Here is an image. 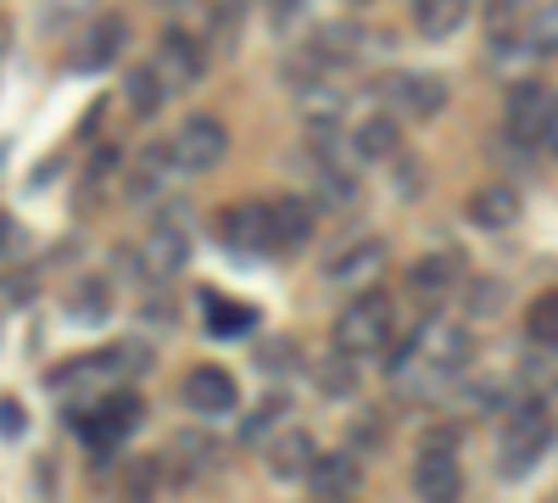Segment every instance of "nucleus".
<instances>
[{
    "label": "nucleus",
    "mask_w": 558,
    "mask_h": 503,
    "mask_svg": "<svg viewBox=\"0 0 558 503\" xmlns=\"http://www.w3.org/2000/svg\"><path fill=\"white\" fill-rule=\"evenodd\" d=\"M257 370H263V375H274V381H279V375H296V370H302V347H296L291 336L263 342V347H257Z\"/></svg>",
    "instance_id": "nucleus-30"
},
{
    "label": "nucleus",
    "mask_w": 558,
    "mask_h": 503,
    "mask_svg": "<svg viewBox=\"0 0 558 503\" xmlns=\"http://www.w3.org/2000/svg\"><path fill=\"white\" fill-rule=\"evenodd\" d=\"M380 268H386V247H380V241H357V247H347L341 258H330L324 280H330L336 291H363V286L380 280Z\"/></svg>",
    "instance_id": "nucleus-16"
},
{
    "label": "nucleus",
    "mask_w": 558,
    "mask_h": 503,
    "mask_svg": "<svg viewBox=\"0 0 558 503\" xmlns=\"http://www.w3.org/2000/svg\"><path fill=\"white\" fill-rule=\"evenodd\" d=\"M525 336L536 347H558V291H542L531 308H525Z\"/></svg>",
    "instance_id": "nucleus-29"
},
{
    "label": "nucleus",
    "mask_w": 558,
    "mask_h": 503,
    "mask_svg": "<svg viewBox=\"0 0 558 503\" xmlns=\"http://www.w3.org/2000/svg\"><path fill=\"white\" fill-rule=\"evenodd\" d=\"M268 447H274V453H268V470H274L279 481H302L307 465H313V453H318L307 431H274Z\"/></svg>",
    "instance_id": "nucleus-24"
},
{
    "label": "nucleus",
    "mask_w": 558,
    "mask_h": 503,
    "mask_svg": "<svg viewBox=\"0 0 558 503\" xmlns=\"http://www.w3.org/2000/svg\"><path fill=\"white\" fill-rule=\"evenodd\" d=\"M173 453H179L184 476H196V470H213L218 442H207V436H196V431H179V436H173Z\"/></svg>",
    "instance_id": "nucleus-33"
},
{
    "label": "nucleus",
    "mask_w": 558,
    "mask_h": 503,
    "mask_svg": "<svg viewBox=\"0 0 558 503\" xmlns=\"http://www.w3.org/2000/svg\"><path fill=\"white\" fill-rule=\"evenodd\" d=\"M558 101V89L536 84V79H514L508 84V96H502V118H508V134H514L520 146H536V134H542V118L547 107Z\"/></svg>",
    "instance_id": "nucleus-11"
},
{
    "label": "nucleus",
    "mask_w": 558,
    "mask_h": 503,
    "mask_svg": "<svg viewBox=\"0 0 558 503\" xmlns=\"http://www.w3.org/2000/svg\"><path fill=\"white\" fill-rule=\"evenodd\" d=\"M375 45H386L391 51V34H368V28H357V23H318L313 28V39H307V68H352V62H363Z\"/></svg>",
    "instance_id": "nucleus-6"
},
{
    "label": "nucleus",
    "mask_w": 558,
    "mask_h": 503,
    "mask_svg": "<svg viewBox=\"0 0 558 503\" xmlns=\"http://www.w3.org/2000/svg\"><path fill=\"white\" fill-rule=\"evenodd\" d=\"M408 291L425 302V308L447 302V297L458 291V263H452V258H418V263L408 268Z\"/></svg>",
    "instance_id": "nucleus-23"
},
{
    "label": "nucleus",
    "mask_w": 558,
    "mask_h": 503,
    "mask_svg": "<svg viewBox=\"0 0 558 503\" xmlns=\"http://www.w3.org/2000/svg\"><path fill=\"white\" fill-rule=\"evenodd\" d=\"M402 152V129L391 112H375V118H363L357 134H352V157L357 163H391Z\"/></svg>",
    "instance_id": "nucleus-21"
},
{
    "label": "nucleus",
    "mask_w": 558,
    "mask_h": 503,
    "mask_svg": "<svg viewBox=\"0 0 558 503\" xmlns=\"http://www.w3.org/2000/svg\"><path fill=\"white\" fill-rule=\"evenodd\" d=\"M418 358L441 363L447 375H463L475 358V336L470 325H458V319H430V325H418Z\"/></svg>",
    "instance_id": "nucleus-12"
},
{
    "label": "nucleus",
    "mask_w": 558,
    "mask_h": 503,
    "mask_svg": "<svg viewBox=\"0 0 558 503\" xmlns=\"http://www.w3.org/2000/svg\"><path fill=\"white\" fill-rule=\"evenodd\" d=\"M520 213H525V202H520L514 185H481V191L470 196V224H475V230H486V236L514 230Z\"/></svg>",
    "instance_id": "nucleus-18"
},
{
    "label": "nucleus",
    "mask_w": 558,
    "mask_h": 503,
    "mask_svg": "<svg viewBox=\"0 0 558 503\" xmlns=\"http://www.w3.org/2000/svg\"><path fill=\"white\" fill-rule=\"evenodd\" d=\"M514 415H508V431H502V459H497V476L502 481H525L547 453H553V415H547V403L536 392H520L514 403Z\"/></svg>",
    "instance_id": "nucleus-1"
},
{
    "label": "nucleus",
    "mask_w": 558,
    "mask_h": 503,
    "mask_svg": "<svg viewBox=\"0 0 558 503\" xmlns=\"http://www.w3.org/2000/svg\"><path fill=\"white\" fill-rule=\"evenodd\" d=\"M318 392L324 397H357V370H352V358L341 352V358H330V363H318Z\"/></svg>",
    "instance_id": "nucleus-32"
},
{
    "label": "nucleus",
    "mask_w": 558,
    "mask_h": 503,
    "mask_svg": "<svg viewBox=\"0 0 558 503\" xmlns=\"http://www.w3.org/2000/svg\"><path fill=\"white\" fill-rule=\"evenodd\" d=\"M291 426V397L286 392H268L252 415L241 420V447H268L274 431H286Z\"/></svg>",
    "instance_id": "nucleus-25"
},
{
    "label": "nucleus",
    "mask_w": 558,
    "mask_h": 503,
    "mask_svg": "<svg viewBox=\"0 0 558 503\" xmlns=\"http://www.w3.org/2000/svg\"><path fill=\"white\" fill-rule=\"evenodd\" d=\"M173 179H179V168H173V157H168V141H162V146H146V152L129 163V173H123V196H129V202H157Z\"/></svg>",
    "instance_id": "nucleus-15"
},
{
    "label": "nucleus",
    "mask_w": 558,
    "mask_h": 503,
    "mask_svg": "<svg viewBox=\"0 0 558 503\" xmlns=\"http://www.w3.org/2000/svg\"><path fill=\"white\" fill-rule=\"evenodd\" d=\"M196 252V236H191V213L173 207L151 224L146 236V252H140V263H146V280H173V274H184V263H191Z\"/></svg>",
    "instance_id": "nucleus-5"
},
{
    "label": "nucleus",
    "mask_w": 558,
    "mask_h": 503,
    "mask_svg": "<svg viewBox=\"0 0 558 503\" xmlns=\"http://www.w3.org/2000/svg\"><path fill=\"white\" fill-rule=\"evenodd\" d=\"M23 426H28V415L17 403H0V436H23Z\"/></svg>",
    "instance_id": "nucleus-42"
},
{
    "label": "nucleus",
    "mask_w": 558,
    "mask_h": 503,
    "mask_svg": "<svg viewBox=\"0 0 558 503\" xmlns=\"http://www.w3.org/2000/svg\"><path fill=\"white\" fill-rule=\"evenodd\" d=\"M413 492L418 498H430V503H452L463 492V470L447 447H425L418 453V465H413Z\"/></svg>",
    "instance_id": "nucleus-17"
},
{
    "label": "nucleus",
    "mask_w": 558,
    "mask_h": 503,
    "mask_svg": "<svg viewBox=\"0 0 558 503\" xmlns=\"http://www.w3.org/2000/svg\"><path fill=\"white\" fill-rule=\"evenodd\" d=\"M17 252H28V230L12 213H0V258H17Z\"/></svg>",
    "instance_id": "nucleus-38"
},
{
    "label": "nucleus",
    "mask_w": 558,
    "mask_h": 503,
    "mask_svg": "<svg viewBox=\"0 0 558 503\" xmlns=\"http://www.w3.org/2000/svg\"><path fill=\"white\" fill-rule=\"evenodd\" d=\"M307 492L313 498H324V503H336V498H352L357 492V481H363V470H357V453L352 447H341V453H313V465H307Z\"/></svg>",
    "instance_id": "nucleus-14"
},
{
    "label": "nucleus",
    "mask_w": 558,
    "mask_h": 503,
    "mask_svg": "<svg viewBox=\"0 0 558 503\" xmlns=\"http://www.w3.org/2000/svg\"><path fill=\"white\" fill-rule=\"evenodd\" d=\"M213 236L229 258H274V207L268 202H235L213 218Z\"/></svg>",
    "instance_id": "nucleus-4"
},
{
    "label": "nucleus",
    "mask_w": 558,
    "mask_h": 503,
    "mask_svg": "<svg viewBox=\"0 0 558 503\" xmlns=\"http://www.w3.org/2000/svg\"><path fill=\"white\" fill-rule=\"evenodd\" d=\"M168 157L184 179H202L213 173L223 157H229V129L213 118V112H191L179 129H173V141H168Z\"/></svg>",
    "instance_id": "nucleus-3"
},
{
    "label": "nucleus",
    "mask_w": 558,
    "mask_h": 503,
    "mask_svg": "<svg viewBox=\"0 0 558 503\" xmlns=\"http://www.w3.org/2000/svg\"><path fill=\"white\" fill-rule=\"evenodd\" d=\"M536 152L558 157V101H553V107H547V118H542V134H536Z\"/></svg>",
    "instance_id": "nucleus-40"
},
{
    "label": "nucleus",
    "mask_w": 558,
    "mask_h": 503,
    "mask_svg": "<svg viewBox=\"0 0 558 503\" xmlns=\"http://www.w3.org/2000/svg\"><path fill=\"white\" fill-rule=\"evenodd\" d=\"M425 185H430L425 163H413V157H402V152H397V196H402V202H413Z\"/></svg>",
    "instance_id": "nucleus-37"
},
{
    "label": "nucleus",
    "mask_w": 558,
    "mask_h": 503,
    "mask_svg": "<svg viewBox=\"0 0 558 503\" xmlns=\"http://www.w3.org/2000/svg\"><path fill=\"white\" fill-rule=\"evenodd\" d=\"M123 45H129V23H123L118 12H107V17H96V23H89V28L78 34L68 68H73V73H101V68H112V62H118Z\"/></svg>",
    "instance_id": "nucleus-13"
},
{
    "label": "nucleus",
    "mask_w": 558,
    "mask_h": 503,
    "mask_svg": "<svg viewBox=\"0 0 558 503\" xmlns=\"http://www.w3.org/2000/svg\"><path fill=\"white\" fill-rule=\"evenodd\" d=\"M286 84H291V96H296V112H302V123L307 129H341V118H347V96H341V84H330L318 68H286Z\"/></svg>",
    "instance_id": "nucleus-8"
},
{
    "label": "nucleus",
    "mask_w": 558,
    "mask_h": 503,
    "mask_svg": "<svg viewBox=\"0 0 558 503\" xmlns=\"http://www.w3.org/2000/svg\"><path fill=\"white\" fill-rule=\"evenodd\" d=\"M463 17H470V0H413V28L425 34V39L458 34Z\"/></svg>",
    "instance_id": "nucleus-28"
},
{
    "label": "nucleus",
    "mask_w": 558,
    "mask_h": 503,
    "mask_svg": "<svg viewBox=\"0 0 558 503\" xmlns=\"http://www.w3.org/2000/svg\"><path fill=\"white\" fill-rule=\"evenodd\" d=\"M525 39H531V51H536V57H558V0H553V7H542V12L531 17Z\"/></svg>",
    "instance_id": "nucleus-34"
},
{
    "label": "nucleus",
    "mask_w": 558,
    "mask_h": 503,
    "mask_svg": "<svg viewBox=\"0 0 558 503\" xmlns=\"http://www.w3.org/2000/svg\"><path fill=\"white\" fill-rule=\"evenodd\" d=\"M458 403H463V415H497V408H508L497 381H470L458 392Z\"/></svg>",
    "instance_id": "nucleus-35"
},
{
    "label": "nucleus",
    "mask_w": 558,
    "mask_h": 503,
    "mask_svg": "<svg viewBox=\"0 0 558 503\" xmlns=\"http://www.w3.org/2000/svg\"><path fill=\"white\" fill-rule=\"evenodd\" d=\"M263 7H274V17L286 23V17H296V12L307 7V0H263Z\"/></svg>",
    "instance_id": "nucleus-45"
},
{
    "label": "nucleus",
    "mask_w": 558,
    "mask_h": 503,
    "mask_svg": "<svg viewBox=\"0 0 558 503\" xmlns=\"http://www.w3.org/2000/svg\"><path fill=\"white\" fill-rule=\"evenodd\" d=\"M157 487V459H146V465H140L134 476H129V498H146Z\"/></svg>",
    "instance_id": "nucleus-41"
},
{
    "label": "nucleus",
    "mask_w": 558,
    "mask_h": 503,
    "mask_svg": "<svg viewBox=\"0 0 558 503\" xmlns=\"http://www.w3.org/2000/svg\"><path fill=\"white\" fill-rule=\"evenodd\" d=\"M202 313H207V336L218 342H241L257 331V308L252 302H235V297H223V291H202Z\"/></svg>",
    "instance_id": "nucleus-19"
},
{
    "label": "nucleus",
    "mask_w": 558,
    "mask_h": 503,
    "mask_svg": "<svg viewBox=\"0 0 558 503\" xmlns=\"http://www.w3.org/2000/svg\"><path fill=\"white\" fill-rule=\"evenodd\" d=\"M268 207H274V252H302L313 241V224H318L313 207L302 196H279Z\"/></svg>",
    "instance_id": "nucleus-22"
},
{
    "label": "nucleus",
    "mask_w": 558,
    "mask_h": 503,
    "mask_svg": "<svg viewBox=\"0 0 558 503\" xmlns=\"http://www.w3.org/2000/svg\"><path fill=\"white\" fill-rule=\"evenodd\" d=\"M168 101V89H162V79H157V68L146 62V68H129V79H123V107H129V118H157V107Z\"/></svg>",
    "instance_id": "nucleus-26"
},
{
    "label": "nucleus",
    "mask_w": 558,
    "mask_h": 503,
    "mask_svg": "<svg viewBox=\"0 0 558 503\" xmlns=\"http://www.w3.org/2000/svg\"><path fill=\"white\" fill-rule=\"evenodd\" d=\"M34 291H39L34 274H23V280H7V297H12V302H34Z\"/></svg>",
    "instance_id": "nucleus-44"
},
{
    "label": "nucleus",
    "mask_w": 558,
    "mask_h": 503,
    "mask_svg": "<svg viewBox=\"0 0 558 503\" xmlns=\"http://www.w3.org/2000/svg\"><path fill=\"white\" fill-rule=\"evenodd\" d=\"M62 308H68L73 325H84V331L107 325V319H112V280H101V274H84V280L68 291Z\"/></svg>",
    "instance_id": "nucleus-20"
},
{
    "label": "nucleus",
    "mask_w": 558,
    "mask_h": 503,
    "mask_svg": "<svg viewBox=\"0 0 558 503\" xmlns=\"http://www.w3.org/2000/svg\"><path fill=\"white\" fill-rule=\"evenodd\" d=\"M140 319H146V325H157V331H168L179 313H173V302H146V308H140Z\"/></svg>",
    "instance_id": "nucleus-43"
},
{
    "label": "nucleus",
    "mask_w": 558,
    "mask_h": 503,
    "mask_svg": "<svg viewBox=\"0 0 558 503\" xmlns=\"http://www.w3.org/2000/svg\"><path fill=\"white\" fill-rule=\"evenodd\" d=\"M391 342H397L391 297L363 286V291L347 302V313L336 319V352H347V358H380Z\"/></svg>",
    "instance_id": "nucleus-2"
},
{
    "label": "nucleus",
    "mask_w": 558,
    "mask_h": 503,
    "mask_svg": "<svg viewBox=\"0 0 558 503\" xmlns=\"http://www.w3.org/2000/svg\"><path fill=\"white\" fill-rule=\"evenodd\" d=\"M352 7H363V0H352Z\"/></svg>",
    "instance_id": "nucleus-46"
},
{
    "label": "nucleus",
    "mask_w": 558,
    "mask_h": 503,
    "mask_svg": "<svg viewBox=\"0 0 558 503\" xmlns=\"http://www.w3.org/2000/svg\"><path fill=\"white\" fill-rule=\"evenodd\" d=\"M118 358H123V375H146L151 370V347H140V342H123Z\"/></svg>",
    "instance_id": "nucleus-39"
},
{
    "label": "nucleus",
    "mask_w": 558,
    "mask_h": 503,
    "mask_svg": "<svg viewBox=\"0 0 558 503\" xmlns=\"http://www.w3.org/2000/svg\"><path fill=\"white\" fill-rule=\"evenodd\" d=\"M497 308H502V286H497V280H486V274H470V319L497 313Z\"/></svg>",
    "instance_id": "nucleus-36"
},
{
    "label": "nucleus",
    "mask_w": 558,
    "mask_h": 503,
    "mask_svg": "<svg viewBox=\"0 0 558 503\" xmlns=\"http://www.w3.org/2000/svg\"><path fill=\"white\" fill-rule=\"evenodd\" d=\"M151 68H157V79H162L168 96H191V89L202 84V73H207V51H202V39H191L184 28H168V34L157 39Z\"/></svg>",
    "instance_id": "nucleus-7"
},
{
    "label": "nucleus",
    "mask_w": 558,
    "mask_h": 503,
    "mask_svg": "<svg viewBox=\"0 0 558 503\" xmlns=\"http://www.w3.org/2000/svg\"><path fill=\"white\" fill-rule=\"evenodd\" d=\"M179 397H184V408H191V415H202V420H223V415H235V408H241L235 375L218 370V363H196V370L184 375Z\"/></svg>",
    "instance_id": "nucleus-9"
},
{
    "label": "nucleus",
    "mask_w": 558,
    "mask_h": 503,
    "mask_svg": "<svg viewBox=\"0 0 558 503\" xmlns=\"http://www.w3.org/2000/svg\"><path fill=\"white\" fill-rule=\"evenodd\" d=\"M318 202L324 207H352L357 202V179L341 173L336 163H318Z\"/></svg>",
    "instance_id": "nucleus-31"
},
{
    "label": "nucleus",
    "mask_w": 558,
    "mask_h": 503,
    "mask_svg": "<svg viewBox=\"0 0 558 503\" xmlns=\"http://www.w3.org/2000/svg\"><path fill=\"white\" fill-rule=\"evenodd\" d=\"M380 96L397 107V112H408V118H441L447 112V79L441 73H386L380 79Z\"/></svg>",
    "instance_id": "nucleus-10"
},
{
    "label": "nucleus",
    "mask_w": 558,
    "mask_h": 503,
    "mask_svg": "<svg viewBox=\"0 0 558 503\" xmlns=\"http://www.w3.org/2000/svg\"><path fill=\"white\" fill-rule=\"evenodd\" d=\"M207 39H213V51L235 57V45L246 39V0H213V12H207Z\"/></svg>",
    "instance_id": "nucleus-27"
}]
</instances>
